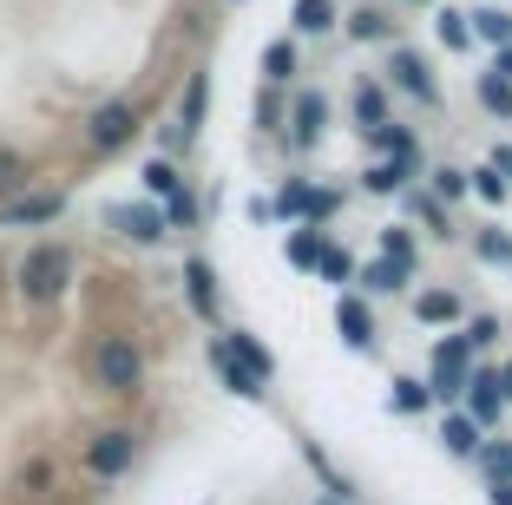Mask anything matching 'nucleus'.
Returning a JSON list of instances; mask_svg holds the SVG:
<instances>
[{
    "label": "nucleus",
    "instance_id": "nucleus-13",
    "mask_svg": "<svg viewBox=\"0 0 512 505\" xmlns=\"http://www.w3.org/2000/svg\"><path fill=\"white\" fill-rule=\"evenodd\" d=\"M322 119H329V99H322V92H302L296 99V145H316Z\"/></svg>",
    "mask_w": 512,
    "mask_h": 505
},
{
    "label": "nucleus",
    "instance_id": "nucleus-12",
    "mask_svg": "<svg viewBox=\"0 0 512 505\" xmlns=\"http://www.w3.org/2000/svg\"><path fill=\"white\" fill-rule=\"evenodd\" d=\"M224 348H230V355H237V361H243V368H250V374H256V381H270V374H276V361H270V348L256 342V335H243V328H237V335H224Z\"/></svg>",
    "mask_w": 512,
    "mask_h": 505
},
{
    "label": "nucleus",
    "instance_id": "nucleus-20",
    "mask_svg": "<svg viewBox=\"0 0 512 505\" xmlns=\"http://www.w3.org/2000/svg\"><path fill=\"white\" fill-rule=\"evenodd\" d=\"M296 27L302 33H329L335 27V7H329V0H296Z\"/></svg>",
    "mask_w": 512,
    "mask_h": 505
},
{
    "label": "nucleus",
    "instance_id": "nucleus-39",
    "mask_svg": "<svg viewBox=\"0 0 512 505\" xmlns=\"http://www.w3.org/2000/svg\"><path fill=\"white\" fill-rule=\"evenodd\" d=\"M434 191H440V197H460V191H467V171H440Z\"/></svg>",
    "mask_w": 512,
    "mask_h": 505
},
{
    "label": "nucleus",
    "instance_id": "nucleus-7",
    "mask_svg": "<svg viewBox=\"0 0 512 505\" xmlns=\"http://www.w3.org/2000/svg\"><path fill=\"white\" fill-rule=\"evenodd\" d=\"M66 210V197L60 191H20V197H7V204H0V230H20V223H53Z\"/></svg>",
    "mask_w": 512,
    "mask_h": 505
},
{
    "label": "nucleus",
    "instance_id": "nucleus-27",
    "mask_svg": "<svg viewBox=\"0 0 512 505\" xmlns=\"http://www.w3.org/2000/svg\"><path fill=\"white\" fill-rule=\"evenodd\" d=\"M368 132H375V145H388L394 158H414V138H407L401 125H368Z\"/></svg>",
    "mask_w": 512,
    "mask_h": 505
},
{
    "label": "nucleus",
    "instance_id": "nucleus-17",
    "mask_svg": "<svg viewBox=\"0 0 512 505\" xmlns=\"http://www.w3.org/2000/svg\"><path fill=\"white\" fill-rule=\"evenodd\" d=\"M473 20V40H493V46H512V14H499V7H480Z\"/></svg>",
    "mask_w": 512,
    "mask_h": 505
},
{
    "label": "nucleus",
    "instance_id": "nucleus-31",
    "mask_svg": "<svg viewBox=\"0 0 512 505\" xmlns=\"http://www.w3.org/2000/svg\"><path fill=\"white\" fill-rule=\"evenodd\" d=\"M381 250H388L394 263H414V237H407V230H381Z\"/></svg>",
    "mask_w": 512,
    "mask_h": 505
},
{
    "label": "nucleus",
    "instance_id": "nucleus-8",
    "mask_svg": "<svg viewBox=\"0 0 512 505\" xmlns=\"http://www.w3.org/2000/svg\"><path fill=\"white\" fill-rule=\"evenodd\" d=\"M276 210H283V217H329L335 197H329V191H309V184H283Z\"/></svg>",
    "mask_w": 512,
    "mask_h": 505
},
{
    "label": "nucleus",
    "instance_id": "nucleus-32",
    "mask_svg": "<svg viewBox=\"0 0 512 505\" xmlns=\"http://www.w3.org/2000/svg\"><path fill=\"white\" fill-rule=\"evenodd\" d=\"M440 40H447V46H467V40H473L467 14H440Z\"/></svg>",
    "mask_w": 512,
    "mask_h": 505
},
{
    "label": "nucleus",
    "instance_id": "nucleus-19",
    "mask_svg": "<svg viewBox=\"0 0 512 505\" xmlns=\"http://www.w3.org/2000/svg\"><path fill=\"white\" fill-rule=\"evenodd\" d=\"M289 73H296V40H270V53H263V79L283 86Z\"/></svg>",
    "mask_w": 512,
    "mask_h": 505
},
{
    "label": "nucleus",
    "instance_id": "nucleus-29",
    "mask_svg": "<svg viewBox=\"0 0 512 505\" xmlns=\"http://www.w3.org/2000/svg\"><path fill=\"white\" fill-rule=\"evenodd\" d=\"M440 440H447L453 453H473V446H480V440H473V420H447V427H440Z\"/></svg>",
    "mask_w": 512,
    "mask_h": 505
},
{
    "label": "nucleus",
    "instance_id": "nucleus-25",
    "mask_svg": "<svg viewBox=\"0 0 512 505\" xmlns=\"http://www.w3.org/2000/svg\"><path fill=\"white\" fill-rule=\"evenodd\" d=\"M145 191H158V197H171V191H178V171H171V164H165V158H151V164H145Z\"/></svg>",
    "mask_w": 512,
    "mask_h": 505
},
{
    "label": "nucleus",
    "instance_id": "nucleus-9",
    "mask_svg": "<svg viewBox=\"0 0 512 505\" xmlns=\"http://www.w3.org/2000/svg\"><path fill=\"white\" fill-rule=\"evenodd\" d=\"M211 361H217V374H224V387H230V394H243V401H263V381H256V374H250V368H243V361H237V355H230V348H224V342H217V348H211Z\"/></svg>",
    "mask_w": 512,
    "mask_h": 505
},
{
    "label": "nucleus",
    "instance_id": "nucleus-24",
    "mask_svg": "<svg viewBox=\"0 0 512 505\" xmlns=\"http://www.w3.org/2000/svg\"><path fill=\"white\" fill-rule=\"evenodd\" d=\"M401 184H407V158L375 164V171H368V191H401Z\"/></svg>",
    "mask_w": 512,
    "mask_h": 505
},
{
    "label": "nucleus",
    "instance_id": "nucleus-33",
    "mask_svg": "<svg viewBox=\"0 0 512 505\" xmlns=\"http://www.w3.org/2000/svg\"><path fill=\"white\" fill-rule=\"evenodd\" d=\"M480 256H486V263H512V237L486 230V237H480Z\"/></svg>",
    "mask_w": 512,
    "mask_h": 505
},
{
    "label": "nucleus",
    "instance_id": "nucleus-37",
    "mask_svg": "<svg viewBox=\"0 0 512 505\" xmlns=\"http://www.w3.org/2000/svg\"><path fill=\"white\" fill-rule=\"evenodd\" d=\"M289 256H296V263H316V256H322V243L309 237V230H302V237H289Z\"/></svg>",
    "mask_w": 512,
    "mask_h": 505
},
{
    "label": "nucleus",
    "instance_id": "nucleus-22",
    "mask_svg": "<svg viewBox=\"0 0 512 505\" xmlns=\"http://www.w3.org/2000/svg\"><path fill=\"white\" fill-rule=\"evenodd\" d=\"M407 269H414V263H394V256H381V263L368 269L362 283H368V289H401V283H407Z\"/></svg>",
    "mask_w": 512,
    "mask_h": 505
},
{
    "label": "nucleus",
    "instance_id": "nucleus-1",
    "mask_svg": "<svg viewBox=\"0 0 512 505\" xmlns=\"http://www.w3.org/2000/svg\"><path fill=\"white\" fill-rule=\"evenodd\" d=\"M66 283H73V250L66 243H33L20 256V296L27 302H60Z\"/></svg>",
    "mask_w": 512,
    "mask_h": 505
},
{
    "label": "nucleus",
    "instance_id": "nucleus-42",
    "mask_svg": "<svg viewBox=\"0 0 512 505\" xmlns=\"http://www.w3.org/2000/svg\"><path fill=\"white\" fill-rule=\"evenodd\" d=\"M493 505H512V486H499V479H493Z\"/></svg>",
    "mask_w": 512,
    "mask_h": 505
},
{
    "label": "nucleus",
    "instance_id": "nucleus-21",
    "mask_svg": "<svg viewBox=\"0 0 512 505\" xmlns=\"http://www.w3.org/2000/svg\"><path fill=\"white\" fill-rule=\"evenodd\" d=\"M467 387H473V420H493L499 401H506V394H499V381H493V374H480V381H467Z\"/></svg>",
    "mask_w": 512,
    "mask_h": 505
},
{
    "label": "nucleus",
    "instance_id": "nucleus-11",
    "mask_svg": "<svg viewBox=\"0 0 512 505\" xmlns=\"http://www.w3.org/2000/svg\"><path fill=\"white\" fill-rule=\"evenodd\" d=\"M184 289H191V309L197 315H217V276H211V263H204V256H191V263H184Z\"/></svg>",
    "mask_w": 512,
    "mask_h": 505
},
{
    "label": "nucleus",
    "instance_id": "nucleus-43",
    "mask_svg": "<svg viewBox=\"0 0 512 505\" xmlns=\"http://www.w3.org/2000/svg\"><path fill=\"white\" fill-rule=\"evenodd\" d=\"M506 401H512V368H506Z\"/></svg>",
    "mask_w": 512,
    "mask_h": 505
},
{
    "label": "nucleus",
    "instance_id": "nucleus-38",
    "mask_svg": "<svg viewBox=\"0 0 512 505\" xmlns=\"http://www.w3.org/2000/svg\"><path fill=\"white\" fill-rule=\"evenodd\" d=\"M486 473H493V479L512 473V446H486Z\"/></svg>",
    "mask_w": 512,
    "mask_h": 505
},
{
    "label": "nucleus",
    "instance_id": "nucleus-35",
    "mask_svg": "<svg viewBox=\"0 0 512 505\" xmlns=\"http://www.w3.org/2000/svg\"><path fill=\"white\" fill-rule=\"evenodd\" d=\"M355 40H388V20L381 14H355Z\"/></svg>",
    "mask_w": 512,
    "mask_h": 505
},
{
    "label": "nucleus",
    "instance_id": "nucleus-5",
    "mask_svg": "<svg viewBox=\"0 0 512 505\" xmlns=\"http://www.w3.org/2000/svg\"><path fill=\"white\" fill-rule=\"evenodd\" d=\"M132 453H138V440H132V433H125V427H106L99 440L86 446V466H92L99 479H119L125 466H132Z\"/></svg>",
    "mask_w": 512,
    "mask_h": 505
},
{
    "label": "nucleus",
    "instance_id": "nucleus-34",
    "mask_svg": "<svg viewBox=\"0 0 512 505\" xmlns=\"http://www.w3.org/2000/svg\"><path fill=\"white\" fill-rule=\"evenodd\" d=\"M473 191H480V197H506V178H499V164L473 171Z\"/></svg>",
    "mask_w": 512,
    "mask_h": 505
},
{
    "label": "nucleus",
    "instance_id": "nucleus-41",
    "mask_svg": "<svg viewBox=\"0 0 512 505\" xmlns=\"http://www.w3.org/2000/svg\"><path fill=\"white\" fill-rule=\"evenodd\" d=\"M499 79H512V46H499V66H493Z\"/></svg>",
    "mask_w": 512,
    "mask_h": 505
},
{
    "label": "nucleus",
    "instance_id": "nucleus-36",
    "mask_svg": "<svg viewBox=\"0 0 512 505\" xmlns=\"http://www.w3.org/2000/svg\"><path fill=\"white\" fill-rule=\"evenodd\" d=\"M355 112H362L368 125H381V92H375V86H362V92H355Z\"/></svg>",
    "mask_w": 512,
    "mask_h": 505
},
{
    "label": "nucleus",
    "instance_id": "nucleus-16",
    "mask_svg": "<svg viewBox=\"0 0 512 505\" xmlns=\"http://www.w3.org/2000/svg\"><path fill=\"white\" fill-rule=\"evenodd\" d=\"M33 184V171H27V158H20V151H7L0 145V204H7V197H20Z\"/></svg>",
    "mask_w": 512,
    "mask_h": 505
},
{
    "label": "nucleus",
    "instance_id": "nucleus-18",
    "mask_svg": "<svg viewBox=\"0 0 512 505\" xmlns=\"http://www.w3.org/2000/svg\"><path fill=\"white\" fill-rule=\"evenodd\" d=\"M414 315H421V322H453V315H460V296H453V289H427V296H414Z\"/></svg>",
    "mask_w": 512,
    "mask_h": 505
},
{
    "label": "nucleus",
    "instance_id": "nucleus-6",
    "mask_svg": "<svg viewBox=\"0 0 512 505\" xmlns=\"http://www.w3.org/2000/svg\"><path fill=\"white\" fill-rule=\"evenodd\" d=\"M467 355H473L467 335H453V342H440V348H434V381H427V387H434L440 401H453V394L467 387Z\"/></svg>",
    "mask_w": 512,
    "mask_h": 505
},
{
    "label": "nucleus",
    "instance_id": "nucleus-14",
    "mask_svg": "<svg viewBox=\"0 0 512 505\" xmlns=\"http://www.w3.org/2000/svg\"><path fill=\"white\" fill-rule=\"evenodd\" d=\"M394 79H401V92H414L421 105H434L440 92H434V79H427V66L414 60V53H394Z\"/></svg>",
    "mask_w": 512,
    "mask_h": 505
},
{
    "label": "nucleus",
    "instance_id": "nucleus-10",
    "mask_svg": "<svg viewBox=\"0 0 512 505\" xmlns=\"http://www.w3.org/2000/svg\"><path fill=\"white\" fill-rule=\"evenodd\" d=\"M335 328H342V342H348V348H368V342H375V322H368V309H362L355 296L335 302Z\"/></svg>",
    "mask_w": 512,
    "mask_h": 505
},
{
    "label": "nucleus",
    "instance_id": "nucleus-26",
    "mask_svg": "<svg viewBox=\"0 0 512 505\" xmlns=\"http://www.w3.org/2000/svg\"><path fill=\"white\" fill-rule=\"evenodd\" d=\"M165 223H184V230H191V223H197V197L191 191H171L165 197Z\"/></svg>",
    "mask_w": 512,
    "mask_h": 505
},
{
    "label": "nucleus",
    "instance_id": "nucleus-28",
    "mask_svg": "<svg viewBox=\"0 0 512 505\" xmlns=\"http://www.w3.org/2000/svg\"><path fill=\"white\" fill-rule=\"evenodd\" d=\"M316 269L329 276V283H348V276H355V263H348V250H322V256H316Z\"/></svg>",
    "mask_w": 512,
    "mask_h": 505
},
{
    "label": "nucleus",
    "instance_id": "nucleus-3",
    "mask_svg": "<svg viewBox=\"0 0 512 505\" xmlns=\"http://www.w3.org/2000/svg\"><path fill=\"white\" fill-rule=\"evenodd\" d=\"M132 138H138V105H132V99H106V105L86 119V145H92V151H125Z\"/></svg>",
    "mask_w": 512,
    "mask_h": 505
},
{
    "label": "nucleus",
    "instance_id": "nucleus-40",
    "mask_svg": "<svg viewBox=\"0 0 512 505\" xmlns=\"http://www.w3.org/2000/svg\"><path fill=\"white\" fill-rule=\"evenodd\" d=\"M499 335V322H473V335H467V348H486Z\"/></svg>",
    "mask_w": 512,
    "mask_h": 505
},
{
    "label": "nucleus",
    "instance_id": "nucleus-2",
    "mask_svg": "<svg viewBox=\"0 0 512 505\" xmlns=\"http://www.w3.org/2000/svg\"><path fill=\"white\" fill-rule=\"evenodd\" d=\"M92 374H99L106 394H138V381H145V355H138L125 335H106L99 355H92Z\"/></svg>",
    "mask_w": 512,
    "mask_h": 505
},
{
    "label": "nucleus",
    "instance_id": "nucleus-23",
    "mask_svg": "<svg viewBox=\"0 0 512 505\" xmlns=\"http://www.w3.org/2000/svg\"><path fill=\"white\" fill-rule=\"evenodd\" d=\"M480 99H486V105H493V112H506V119H512V79H499V73H486V79H480Z\"/></svg>",
    "mask_w": 512,
    "mask_h": 505
},
{
    "label": "nucleus",
    "instance_id": "nucleus-30",
    "mask_svg": "<svg viewBox=\"0 0 512 505\" xmlns=\"http://www.w3.org/2000/svg\"><path fill=\"white\" fill-rule=\"evenodd\" d=\"M394 407H401V414L427 407V387H421V381H394Z\"/></svg>",
    "mask_w": 512,
    "mask_h": 505
},
{
    "label": "nucleus",
    "instance_id": "nucleus-4",
    "mask_svg": "<svg viewBox=\"0 0 512 505\" xmlns=\"http://www.w3.org/2000/svg\"><path fill=\"white\" fill-rule=\"evenodd\" d=\"M106 223L119 230V237H132V243H165V210H151V204H112L106 210Z\"/></svg>",
    "mask_w": 512,
    "mask_h": 505
},
{
    "label": "nucleus",
    "instance_id": "nucleus-15",
    "mask_svg": "<svg viewBox=\"0 0 512 505\" xmlns=\"http://www.w3.org/2000/svg\"><path fill=\"white\" fill-rule=\"evenodd\" d=\"M204 99H211V79L191 73V92H184V112H178V132L197 138V125H204Z\"/></svg>",
    "mask_w": 512,
    "mask_h": 505
}]
</instances>
